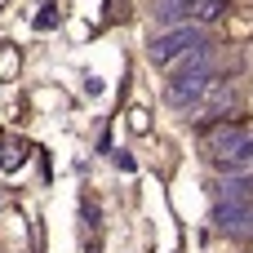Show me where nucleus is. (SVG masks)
<instances>
[{"label": "nucleus", "mask_w": 253, "mask_h": 253, "mask_svg": "<svg viewBox=\"0 0 253 253\" xmlns=\"http://www.w3.org/2000/svg\"><path fill=\"white\" fill-rule=\"evenodd\" d=\"M218 205L253 209V178H227V182L218 187Z\"/></svg>", "instance_id": "6"}, {"label": "nucleus", "mask_w": 253, "mask_h": 253, "mask_svg": "<svg viewBox=\"0 0 253 253\" xmlns=\"http://www.w3.org/2000/svg\"><path fill=\"white\" fill-rule=\"evenodd\" d=\"M213 227L231 240H249L253 245V209H236V205H213Z\"/></svg>", "instance_id": "4"}, {"label": "nucleus", "mask_w": 253, "mask_h": 253, "mask_svg": "<svg viewBox=\"0 0 253 253\" xmlns=\"http://www.w3.org/2000/svg\"><path fill=\"white\" fill-rule=\"evenodd\" d=\"M209 49V36H205V27H196V22H182V27H173V31H160L156 40H151V62L156 67H173V62H182V58H191V53H205Z\"/></svg>", "instance_id": "2"}, {"label": "nucleus", "mask_w": 253, "mask_h": 253, "mask_svg": "<svg viewBox=\"0 0 253 253\" xmlns=\"http://www.w3.org/2000/svg\"><path fill=\"white\" fill-rule=\"evenodd\" d=\"M205 156L213 160V165H222V169H240V165H249L253 160V133H245L240 125H213L209 133H205Z\"/></svg>", "instance_id": "1"}, {"label": "nucleus", "mask_w": 253, "mask_h": 253, "mask_svg": "<svg viewBox=\"0 0 253 253\" xmlns=\"http://www.w3.org/2000/svg\"><path fill=\"white\" fill-rule=\"evenodd\" d=\"M22 165H27V142L4 138L0 142V169H22Z\"/></svg>", "instance_id": "8"}, {"label": "nucleus", "mask_w": 253, "mask_h": 253, "mask_svg": "<svg viewBox=\"0 0 253 253\" xmlns=\"http://www.w3.org/2000/svg\"><path fill=\"white\" fill-rule=\"evenodd\" d=\"M53 22H58V9L44 4V13H36V27H53Z\"/></svg>", "instance_id": "9"}, {"label": "nucleus", "mask_w": 253, "mask_h": 253, "mask_svg": "<svg viewBox=\"0 0 253 253\" xmlns=\"http://www.w3.org/2000/svg\"><path fill=\"white\" fill-rule=\"evenodd\" d=\"M231 98H236V89H231V80H213V84L205 89V98H200V107H196V116H200V120H209V116H222V111L231 107Z\"/></svg>", "instance_id": "5"}, {"label": "nucleus", "mask_w": 253, "mask_h": 253, "mask_svg": "<svg viewBox=\"0 0 253 253\" xmlns=\"http://www.w3.org/2000/svg\"><path fill=\"white\" fill-rule=\"evenodd\" d=\"M222 9H227V0H196V4L187 9V22H196V27L218 22V18H222Z\"/></svg>", "instance_id": "7"}, {"label": "nucleus", "mask_w": 253, "mask_h": 253, "mask_svg": "<svg viewBox=\"0 0 253 253\" xmlns=\"http://www.w3.org/2000/svg\"><path fill=\"white\" fill-rule=\"evenodd\" d=\"M209 84H213V76H169V84H165V102L178 107V111H196Z\"/></svg>", "instance_id": "3"}]
</instances>
